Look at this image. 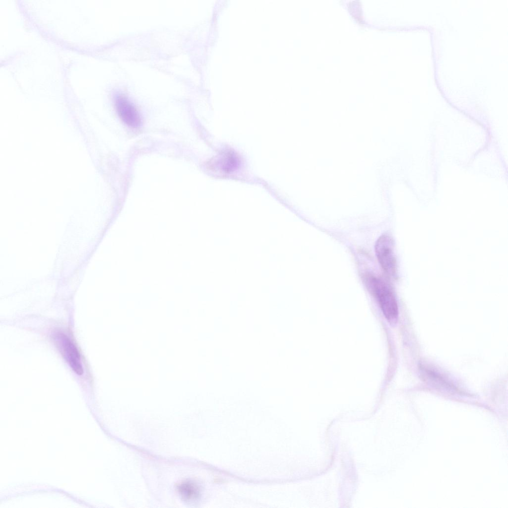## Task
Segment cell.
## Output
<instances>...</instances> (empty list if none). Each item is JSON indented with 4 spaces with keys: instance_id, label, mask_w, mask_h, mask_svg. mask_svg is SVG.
Returning a JSON list of instances; mask_svg holds the SVG:
<instances>
[{
    "instance_id": "7a4b0ae2",
    "label": "cell",
    "mask_w": 508,
    "mask_h": 508,
    "mask_svg": "<svg viewBox=\"0 0 508 508\" xmlns=\"http://www.w3.org/2000/svg\"><path fill=\"white\" fill-rule=\"evenodd\" d=\"M375 250L378 261L384 271L390 276H394L397 269L392 238L388 235L382 234L377 240Z\"/></svg>"
},
{
    "instance_id": "5b68a950",
    "label": "cell",
    "mask_w": 508,
    "mask_h": 508,
    "mask_svg": "<svg viewBox=\"0 0 508 508\" xmlns=\"http://www.w3.org/2000/svg\"><path fill=\"white\" fill-rule=\"evenodd\" d=\"M240 163V158L234 152L227 151L218 156L214 161V165L224 173H230L235 171Z\"/></svg>"
},
{
    "instance_id": "3957f363",
    "label": "cell",
    "mask_w": 508,
    "mask_h": 508,
    "mask_svg": "<svg viewBox=\"0 0 508 508\" xmlns=\"http://www.w3.org/2000/svg\"><path fill=\"white\" fill-rule=\"evenodd\" d=\"M55 340L70 368L76 374L81 375L83 369L80 354L75 345L66 335L61 333L56 335Z\"/></svg>"
},
{
    "instance_id": "8992f818",
    "label": "cell",
    "mask_w": 508,
    "mask_h": 508,
    "mask_svg": "<svg viewBox=\"0 0 508 508\" xmlns=\"http://www.w3.org/2000/svg\"><path fill=\"white\" fill-rule=\"evenodd\" d=\"M420 367L421 375L429 383L441 387H452V384L438 371L427 366L422 365Z\"/></svg>"
},
{
    "instance_id": "6da1fadb",
    "label": "cell",
    "mask_w": 508,
    "mask_h": 508,
    "mask_svg": "<svg viewBox=\"0 0 508 508\" xmlns=\"http://www.w3.org/2000/svg\"><path fill=\"white\" fill-rule=\"evenodd\" d=\"M369 290L377 299L386 318L391 324L396 323L398 318L397 301L389 284L382 278L372 275L365 276Z\"/></svg>"
},
{
    "instance_id": "52a82bcc",
    "label": "cell",
    "mask_w": 508,
    "mask_h": 508,
    "mask_svg": "<svg viewBox=\"0 0 508 508\" xmlns=\"http://www.w3.org/2000/svg\"><path fill=\"white\" fill-rule=\"evenodd\" d=\"M178 489L181 496L186 500L195 499L199 495L198 487L190 481L182 483Z\"/></svg>"
},
{
    "instance_id": "277c9868",
    "label": "cell",
    "mask_w": 508,
    "mask_h": 508,
    "mask_svg": "<svg viewBox=\"0 0 508 508\" xmlns=\"http://www.w3.org/2000/svg\"><path fill=\"white\" fill-rule=\"evenodd\" d=\"M115 106L121 120L127 125L137 127L141 124L140 116L133 104L125 95H119L116 98Z\"/></svg>"
}]
</instances>
